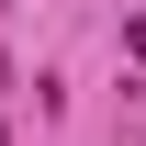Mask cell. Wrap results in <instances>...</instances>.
<instances>
[{"label":"cell","instance_id":"obj_1","mask_svg":"<svg viewBox=\"0 0 146 146\" xmlns=\"http://www.w3.org/2000/svg\"><path fill=\"white\" fill-rule=\"evenodd\" d=\"M0 146H11V124H0Z\"/></svg>","mask_w":146,"mask_h":146}]
</instances>
